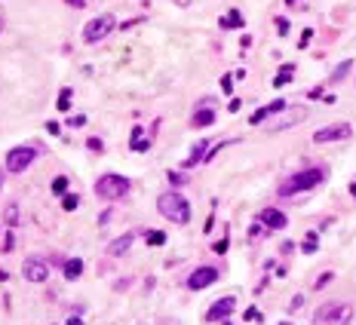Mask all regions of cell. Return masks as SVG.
Listing matches in <instances>:
<instances>
[{"label":"cell","instance_id":"cell-19","mask_svg":"<svg viewBox=\"0 0 356 325\" xmlns=\"http://www.w3.org/2000/svg\"><path fill=\"white\" fill-rule=\"evenodd\" d=\"M221 28H243V13H239V9H231L227 16H221Z\"/></svg>","mask_w":356,"mask_h":325},{"label":"cell","instance_id":"cell-22","mask_svg":"<svg viewBox=\"0 0 356 325\" xmlns=\"http://www.w3.org/2000/svg\"><path fill=\"white\" fill-rule=\"evenodd\" d=\"M49 187H52V193H55V196H65V190H68V178H65V175L52 178V184H49Z\"/></svg>","mask_w":356,"mask_h":325},{"label":"cell","instance_id":"cell-21","mask_svg":"<svg viewBox=\"0 0 356 325\" xmlns=\"http://www.w3.org/2000/svg\"><path fill=\"white\" fill-rule=\"evenodd\" d=\"M77 206H80V196L77 193H65L62 196V209H65V212H74Z\"/></svg>","mask_w":356,"mask_h":325},{"label":"cell","instance_id":"cell-20","mask_svg":"<svg viewBox=\"0 0 356 325\" xmlns=\"http://www.w3.org/2000/svg\"><path fill=\"white\" fill-rule=\"evenodd\" d=\"M292 74H295V65H283V71L277 74V77H273V86H285V83H289V80H292Z\"/></svg>","mask_w":356,"mask_h":325},{"label":"cell","instance_id":"cell-30","mask_svg":"<svg viewBox=\"0 0 356 325\" xmlns=\"http://www.w3.org/2000/svg\"><path fill=\"white\" fill-rule=\"evenodd\" d=\"M169 181L175 184V187H181V184H185V175H181V172H175V169H172V172H169Z\"/></svg>","mask_w":356,"mask_h":325},{"label":"cell","instance_id":"cell-47","mask_svg":"<svg viewBox=\"0 0 356 325\" xmlns=\"http://www.w3.org/2000/svg\"><path fill=\"white\" fill-rule=\"evenodd\" d=\"M0 184H3V172H0Z\"/></svg>","mask_w":356,"mask_h":325},{"label":"cell","instance_id":"cell-27","mask_svg":"<svg viewBox=\"0 0 356 325\" xmlns=\"http://www.w3.org/2000/svg\"><path fill=\"white\" fill-rule=\"evenodd\" d=\"M234 80H237L234 74H224L221 77V92H224V95H231V92H234Z\"/></svg>","mask_w":356,"mask_h":325},{"label":"cell","instance_id":"cell-35","mask_svg":"<svg viewBox=\"0 0 356 325\" xmlns=\"http://www.w3.org/2000/svg\"><path fill=\"white\" fill-rule=\"evenodd\" d=\"M310 37H313V31H310V28H307V31L301 34V40H298V46H301V49H304V46L310 43Z\"/></svg>","mask_w":356,"mask_h":325},{"label":"cell","instance_id":"cell-1","mask_svg":"<svg viewBox=\"0 0 356 325\" xmlns=\"http://www.w3.org/2000/svg\"><path fill=\"white\" fill-rule=\"evenodd\" d=\"M326 181V169L323 166H310V169H301V172H295L292 178H285L280 184V196H295V193H307V190H313L316 184H323Z\"/></svg>","mask_w":356,"mask_h":325},{"label":"cell","instance_id":"cell-10","mask_svg":"<svg viewBox=\"0 0 356 325\" xmlns=\"http://www.w3.org/2000/svg\"><path fill=\"white\" fill-rule=\"evenodd\" d=\"M22 273H25L28 282H47V276H49L47 264H43L40 258H28L25 264H22Z\"/></svg>","mask_w":356,"mask_h":325},{"label":"cell","instance_id":"cell-25","mask_svg":"<svg viewBox=\"0 0 356 325\" xmlns=\"http://www.w3.org/2000/svg\"><path fill=\"white\" fill-rule=\"evenodd\" d=\"M350 68H353V62H344V65H338V71L332 74V83H338V80H344L350 74Z\"/></svg>","mask_w":356,"mask_h":325},{"label":"cell","instance_id":"cell-48","mask_svg":"<svg viewBox=\"0 0 356 325\" xmlns=\"http://www.w3.org/2000/svg\"><path fill=\"white\" fill-rule=\"evenodd\" d=\"M280 325H292V322H280Z\"/></svg>","mask_w":356,"mask_h":325},{"label":"cell","instance_id":"cell-37","mask_svg":"<svg viewBox=\"0 0 356 325\" xmlns=\"http://www.w3.org/2000/svg\"><path fill=\"white\" fill-rule=\"evenodd\" d=\"M212 249H215L218 255H224V252H227V239H218V242H215V246H212Z\"/></svg>","mask_w":356,"mask_h":325},{"label":"cell","instance_id":"cell-45","mask_svg":"<svg viewBox=\"0 0 356 325\" xmlns=\"http://www.w3.org/2000/svg\"><path fill=\"white\" fill-rule=\"evenodd\" d=\"M0 31H3V13H0Z\"/></svg>","mask_w":356,"mask_h":325},{"label":"cell","instance_id":"cell-11","mask_svg":"<svg viewBox=\"0 0 356 325\" xmlns=\"http://www.w3.org/2000/svg\"><path fill=\"white\" fill-rule=\"evenodd\" d=\"M301 120H307V111H292V114H283V111H280V120H273V123L267 126V132H270V135H273V132H283V129H289V126L301 123Z\"/></svg>","mask_w":356,"mask_h":325},{"label":"cell","instance_id":"cell-36","mask_svg":"<svg viewBox=\"0 0 356 325\" xmlns=\"http://www.w3.org/2000/svg\"><path fill=\"white\" fill-rule=\"evenodd\" d=\"M47 132H49V135H59V132H62V126L49 120V123H47Z\"/></svg>","mask_w":356,"mask_h":325},{"label":"cell","instance_id":"cell-44","mask_svg":"<svg viewBox=\"0 0 356 325\" xmlns=\"http://www.w3.org/2000/svg\"><path fill=\"white\" fill-rule=\"evenodd\" d=\"M350 193H353V200H356V184H350Z\"/></svg>","mask_w":356,"mask_h":325},{"label":"cell","instance_id":"cell-14","mask_svg":"<svg viewBox=\"0 0 356 325\" xmlns=\"http://www.w3.org/2000/svg\"><path fill=\"white\" fill-rule=\"evenodd\" d=\"M206 154H209V138H200V141L193 144L190 157L185 160V169H193V166H197V162H206Z\"/></svg>","mask_w":356,"mask_h":325},{"label":"cell","instance_id":"cell-7","mask_svg":"<svg viewBox=\"0 0 356 325\" xmlns=\"http://www.w3.org/2000/svg\"><path fill=\"white\" fill-rule=\"evenodd\" d=\"M353 129L350 123H332V126H323V129L313 132V141L316 144H329V141H344V138H350Z\"/></svg>","mask_w":356,"mask_h":325},{"label":"cell","instance_id":"cell-18","mask_svg":"<svg viewBox=\"0 0 356 325\" xmlns=\"http://www.w3.org/2000/svg\"><path fill=\"white\" fill-rule=\"evenodd\" d=\"M129 147H132V150H147V147H151V138H147V135L139 129V126H135V129H132V138H129Z\"/></svg>","mask_w":356,"mask_h":325},{"label":"cell","instance_id":"cell-26","mask_svg":"<svg viewBox=\"0 0 356 325\" xmlns=\"http://www.w3.org/2000/svg\"><path fill=\"white\" fill-rule=\"evenodd\" d=\"M301 252L304 255H313L316 252V233H307V239L301 242Z\"/></svg>","mask_w":356,"mask_h":325},{"label":"cell","instance_id":"cell-42","mask_svg":"<svg viewBox=\"0 0 356 325\" xmlns=\"http://www.w3.org/2000/svg\"><path fill=\"white\" fill-rule=\"evenodd\" d=\"M227 111H231V114H234V111H239V98H231V104H227Z\"/></svg>","mask_w":356,"mask_h":325},{"label":"cell","instance_id":"cell-13","mask_svg":"<svg viewBox=\"0 0 356 325\" xmlns=\"http://www.w3.org/2000/svg\"><path fill=\"white\" fill-rule=\"evenodd\" d=\"M261 224L270 227V230H283L285 224H289V218H285L280 209H264V212H261Z\"/></svg>","mask_w":356,"mask_h":325},{"label":"cell","instance_id":"cell-49","mask_svg":"<svg viewBox=\"0 0 356 325\" xmlns=\"http://www.w3.org/2000/svg\"><path fill=\"white\" fill-rule=\"evenodd\" d=\"M224 325H231V322H224Z\"/></svg>","mask_w":356,"mask_h":325},{"label":"cell","instance_id":"cell-6","mask_svg":"<svg viewBox=\"0 0 356 325\" xmlns=\"http://www.w3.org/2000/svg\"><path fill=\"white\" fill-rule=\"evenodd\" d=\"M111 31H114V16H111V13L95 16L93 22H86V28H83V40H86V43H98V40H105Z\"/></svg>","mask_w":356,"mask_h":325},{"label":"cell","instance_id":"cell-43","mask_svg":"<svg viewBox=\"0 0 356 325\" xmlns=\"http://www.w3.org/2000/svg\"><path fill=\"white\" fill-rule=\"evenodd\" d=\"M68 325H83V319H77V316H71V319H68Z\"/></svg>","mask_w":356,"mask_h":325},{"label":"cell","instance_id":"cell-15","mask_svg":"<svg viewBox=\"0 0 356 325\" xmlns=\"http://www.w3.org/2000/svg\"><path fill=\"white\" fill-rule=\"evenodd\" d=\"M215 101L212 98H206L203 101V108H197V114H193V126H212L215 123Z\"/></svg>","mask_w":356,"mask_h":325},{"label":"cell","instance_id":"cell-4","mask_svg":"<svg viewBox=\"0 0 356 325\" xmlns=\"http://www.w3.org/2000/svg\"><path fill=\"white\" fill-rule=\"evenodd\" d=\"M95 193L101 196V200H123L126 193H129V178L123 175H114V172H108V175H101L95 181Z\"/></svg>","mask_w":356,"mask_h":325},{"label":"cell","instance_id":"cell-17","mask_svg":"<svg viewBox=\"0 0 356 325\" xmlns=\"http://www.w3.org/2000/svg\"><path fill=\"white\" fill-rule=\"evenodd\" d=\"M62 273H65V279H68V282L80 279V273H83V261H80V258H68V261L62 264Z\"/></svg>","mask_w":356,"mask_h":325},{"label":"cell","instance_id":"cell-32","mask_svg":"<svg viewBox=\"0 0 356 325\" xmlns=\"http://www.w3.org/2000/svg\"><path fill=\"white\" fill-rule=\"evenodd\" d=\"M243 316H246V322H261V313L258 310H246Z\"/></svg>","mask_w":356,"mask_h":325},{"label":"cell","instance_id":"cell-39","mask_svg":"<svg viewBox=\"0 0 356 325\" xmlns=\"http://www.w3.org/2000/svg\"><path fill=\"white\" fill-rule=\"evenodd\" d=\"M13 242H16V236H13V233H6V239H3V252L13 249Z\"/></svg>","mask_w":356,"mask_h":325},{"label":"cell","instance_id":"cell-5","mask_svg":"<svg viewBox=\"0 0 356 325\" xmlns=\"http://www.w3.org/2000/svg\"><path fill=\"white\" fill-rule=\"evenodd\" d=\"M34 157H37V147H28V144H19V147H13L6 154V160H3V169L6 172H13V175H19V172H25L31 162H34Z\"/></svg>","mask_w":356,"mask_h":325},{"label":"cell","instance_id":"cell-12","mask_svg":"<svg viewBox=\"0 0 356 325\" xmlns=\"http://www.w3.org/2000/svg\"><path fill=\"white\" fill-rule=\"evenodd\" d=\"M280 111H285V101H283V98H277V101L264 104L261 111H255V114H252V117H249V123H252V126H258V123H264L267 117H277Z\"/></svg>","mask_w":356,"mask_h":325},{"label":"cell","instance_id":"cell-40","mask_svg":"<svg viewBox=\"0 0 356 325\" xmlns=\"http://www.w3.org/2000/svg\"><path fill=\"white\" fill-rule=\"evenodd\" d=\"M65 3H68V6H74V9H83V6H86V0H65Z\"/></svg>","mask_w":356,"mask_h":325},{"label":"cell","instance_id":"cell-33","mask_svg":"<svg viewBox=\"0 0 356 325\" xmlns=\"http://www.w3.org/2000/svg\"><path fill=\"white\" fill-rule=\"evenodd\" d=\"M301 304H304V295H295L292 298V304H289V310L295 313V310H301Z\"/></svg>","mask_w":356,"mask_h":325},{"label":"cell","instance_id":"cell-46","mask_svg":"<svg viewBox=\"0 0 356 325\" xmlns=\"http://www.w3.org/2000/svg\"><path fill=\"white\" fill-rule=\"evenodd\" d=\"M285 3H298V0H285Z\"/></svg>","mask_w":356,"mask_h":325},{"label":"cell","instance_id":"cell-24","mask_svg":"<svg viewBox=\"0 0 356 325\" xmlns=\"http://www.w3.org/2000/svg\"><path fill=\"white\" fill-rule=\"evenodd\" d=\"M144 239L151 242V246H163V242H166V233H163V230H147Z\"/></svg>","mask_w":356,"mask_h":325},{"label":"cell","instance_id":"cell-16","mask_svg":"<svg viewBox=\"0 0 356 325\" xmlns=\"http://www.w3.org/2000/svg\"><path fill=\"white\" fill-rule=\"evenodd\" d=\"M132 242H135V233H123V236H117L108 246V255H111V258H120V255H126L132 249Z\"/></svg>","mask_w":356,"mask_h":325},{"label":"cell","instance_id":"cell-31","mask_svg":"<svg viewBox=\"0 0 356 325\" xmlns=\"http://www.w3.org/2000/svg\"><path fill=\"white\" fill-rule=\"evenodd\" d=\"M86 147H89V150H95V154H98V150H105V144H101V138H89V141H86Z\"/></svg>","mask_w":356,"mask_h":325},{"label":"cell","instance_id":"cell-28","mask_svg":"<svg viewBox=\"0 0 356 325\" xmlns=\"http://www.w3.org/2000/svg\"><path fill=\"white\" fill-rule=\"evenodd\" d=\"M16 221H19V206L9 203V206H6V224H16Z\"/></svg>","mask_w":356,"mask_h":325},{"label":"cell","instance_id":"cell-34","mask_svg":"<svg viewBox=\"0 0 356 325\" xmlns=\"http://www.w3.org/2000/svg\"><path fill=\"white\" fill-rule=\"evenodd\" d=\"M329 282H332V273H323V276L313 282V288H323V285H329Z\"/></svg>","mask_w":356,"mask_h":325},{"label":"cell","instance_id":"cell-38","mask_svg":"<svg viewBox=\"0 0 356 325\" xmlns=\"http://www.w3.org/2000/svg\"><path fill=\"white\" fill-rule=\"evenodd\" d=\"M277 31H280V34L289 31V19H277Z\"/></svg>","mask_w":356,"mask_h":325},{"label":"cell","instance_id":"cell-29","mask_svg":"<svg viewBox=\"0 0 356 325\" xmlns=\"http://www.w3.org/2000/svg\"><path fill=\"white\" fill-rule=\"evenodd\" d=\"M83 123H86V117H83V114H77V117H68V126H71V129H80Z\"/></svg>","mask_w":356,"mask_h":325},{"label":"cell","instance_id":"cell-2","mask_svg":"<svg viewBox=\"0 0 356 325\" xmlns=\"http://www.w3.org/2000/svg\"><path fill=\"white\" fill-rule=\"evenodd\" d=\"M157 209H160V215H163L166 221H172V224H188L190 221V203L178 190L160 193L157 196Z\"/></svg>","mask_w":356,"mask_h":325},{"label":"cell","instance_id":"cell-9","mask_svg":"<svg viewBox=\"0 0 356 325\" xmlns=\"http://www.w3.org/2000/svg\"><path fill=\"white\" fill-rule=\"evenodd\" d=\"M234 307H237V301L227 295V298H218L215 304L206 310V322H221V319H227L234 313Z\"/></svg>","mask_w":356,"mask_h":325},{"label":"cell","instance_id":"cell-8","mask_svg":"<svg viewBox=\"0 0 356 325\" xmlns=\"http://www.w3.org/2000/svg\"><path fill=\"white\" fill-rule=\"evenodd\" d=\"M218 282V270L215 267H197L190 276H188V288L190 292H203V288H209Z\"/></svg>","mask_w":356,"mask_h":325},{"label":"cell","instance_id":"cell-3","mask_svg":"<svg viewBox=\"0 0 356 325\" xmlns=\"http://www.w3.org/2000/svg\"><path fill=\"white\" fill-rule=\"evenodd\" d=\"M356 316V307L347 301H326L313 313V325H350Z\"/></svg>","mask_w":356,"mask_h":325},{"label":"cell","instance_id":"cell-23","mask_svg":"<svg viewBox=\"0 0 356 325\" xmlns=\"http://www.w3.org/2000/svg\"><path fill=\"white\" fill-rule=\"evenodd\" d=\"M71 95H74V89H71V86H65V89H62V95H59V111H68V108H71Z\"/></svg>","mask_w":356,"mask_h":325},{"label":"cell","instance_id":"cell-41","mask_svg":"<svg viewBox=\"0 0 356 325\" xmlns=\"http://www.w3.org/2000/svg\"><path fill=\"white\" fill-rule=\"evenodd\" d=\"M261 230H264L261 224H252V227H249V236H261Z\"/></svg>","mask_w":356,"mask_h":325}]
</instances>
